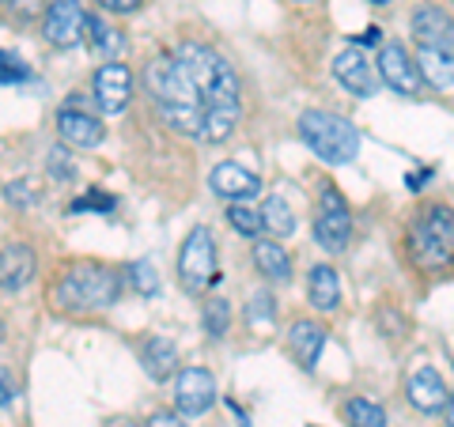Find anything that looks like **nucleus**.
<instances>
[{
	"label": "nucleus",
	"instance_id": "38",
	"mask_svg": "<svg viewBox=\"0 0 454 427\" xmlns=\"http://www.w3.org/2000/svg\"><path fill=\"white\" fill-rule=\"evenodd\" d=\"M428 178H432V170H417V175H405V186L409 190H420Z\"/></svg>",
	"mask_w": 454,
	"mask_h": 427
},
{
	"label": "nucleus",
	"instance_id": "39",
	"mask_svg": "<svg viewBox=\"0 0 454 427\" xmlns=\"http://www.w3.org/2000/svg\"><path fill=\"white\" fill-rule=\"evenodd\" d=\"M379 38H382V31H379V27H367V31L360 35V46H375Z\"/></svg>",
	"mask_w": 454,
	"mask_h": 427
},
{
	"label": "nucleus",
	"instance_id": "23",
	"mask_svg": "<svg viewBox=\"0 0 454 427\" xmlns=\"http://www.w3.org/2000/svg\"><path fill=\"white\" fill-rule=\"evenodd\" d=\"M254 265H258L269 280H280V283L292 280V258L277 242H258V246H254Z\"/></svg>",
	"mask_w": 454,
	"mask_h": 427
},
{
	"label": "nucleus",
	"instance_id": "16",
	"mask_svg": "<svg viewBox=\"0 0 454 427\" xmlns=\"http://www.w3.org/2000/svg\"><path fill=\"white\" fill-rule=\"evenodd\" d=\"M405 393L420 412H439V408H447V401H450L447 382L439 378L435 367H417V371L409 375V382H405Z\"/></svg>",
	"mask_w": 454,
	"mask_h": 427
},
{
	"label": "nucleus",
	"instance_id": "42",
	"mask_svg": "<svg viewBox=\"0 0 454 427\" xmlns=\"http://www.w3.org/2000/svg\"><path fill=\"white\" fill-rule=\"evenodd\" d=\"M0 345H4V322H0Z\"/></svg>",
	"mask_w": 454,
	"mask_h": 427
},
{
	"label": "nucleus",
	"instance_id": "31",
	"mask_svg": "<svg viewBox=\"0 0 454 427\" xmlns=\"http://www.w3.org/2000/svg\"><path fill=\"white\" fill-rule=\"evenodd\" d=\"M8 16L12 19H16L20 27H27V23H31V19H38L42 16V12H46V0H8Z\"/></svg>",
	"mask_w": 454,
	"mask_h": 427
},
{
	"label": "nucleus",
	"instance_id": "30",
	"mask_svg": "<svg viewBox=\"0 0 454 427\" xmlns=\"http://www.w3.org/2000/svg\"><path fill=\"white\" fill-rule=\"evenodd\" d=\"M129 280H133V288H137L140 295H155V291H160V276H155V265H152V261L129 265Z\"/></svg>",
	"mask_w": 454,
	"mask_h": 427
},
{
	"label": "nucleus",
	"instance_id": "36",
	"mask_svg": "<svg viewBox=\"0 0 454 427\" xmlns=\"http://www.w3.org/2000/svg\"><path fill=\"white\" fill-rule=\"evenodd\" d=\"M148 427H190V423L182 420L178 412H155V416L148 420Z\"/></svg>",
	"mask_w": 454,
	"mask_h": 427
},
{
	"label": "nucleus",
	"instance_id": "14",
	"mask_svg": "<svg viewBox=\"0 0 454 427\" xmlns=\"http://www.w3.org/2000/svg\"><path fill=\"white\" fill-rule=\"evenodd\" d=\"M333 76H337V83H340V88H345L348 95H360V98H372V95H375V65L367 61V57H364L356 46H348V50L337 53Z\"/></svg>",
	"mask_w": 454,
	"mask_h": 427
},
{
	"label": "nucleus",
	"instance_id": "26",
	"mask_svg": "<svg viewBox=\"0 0 454 427\" xmlns=\"http://www.w3.org/2000/svg\"><path fill=\"white\" fill-rule=\"evenodd\" d=\"M227 220H231V227L239 235H250V238H258L265 231L262 208H250V205H231V208H227Z\"/></svg>",
	"mask_w": 454,
	"mask_h": 427
},
{
	"label": "nucleus",
	"instance_id": "19",
	"mask_svg": "<svg viewBox=\"0 0 454 427\" xmlns=\"http://www.w3.org/2000/svg\"><path fill=\"white\" fill-rule=\"evenodd\" d=\"M140 360H145V371H148L155 382H163L170 371H175V363H178V348L170 345L167 337H148L145 345H140Z\"/></svg>",
	"mask_w": 454,
	"mask_h": 427
},
{
	"label": "nucleus",
	"instance_id": "18",
	"mask_svg": "<svg viewBox=\"0 0 454 427\" xmlns=\"http://www.w3.org/2000/svg\"><path fill=\"white\" fill-rule=\"evenodd\" d=\"M288 348H292L295 360H300L303 371H315L318 355L325 348V330H322V325H315V322H295L288 330Z\"/></svg>",
	"mask_w": 454,
	"mask_h": 427
},
{
	"label": "nucleus",
	"instance_id": "28",
	"mask_svg": "<svg viewBox=\"0 0 454 427\" xmlns=\"http://www.w3.org/2000/svg\"><path fill=\"white\" fill-rule=\"evenodd\" d=\"M227 325H231V307L227 299H208L205 303V333L208 337H227Z\"/></svg>",
	"mask_w": 454,
	"mask_h": 427
},
{
	"label": "nucleus",
	"instance_id": "9",
	"mask_svg": "<svg viewBox=\"0 0 454 427\" xmlns=\"http://www.w3.org/2000/svg\"><path fill=\"white\" fill-rule=\"evenodd\" d=\"M216 401V378L205 367H186L175 378V405L182 416H205Z\"/></svg>",
	"mask_w": 454,
	"mask_h": 427
},
{
	"label": "nucleus",
	"instance_id": "13",
	"mask_svg": "<svg viewBox=\"0 0 454 427\" xmlns=\"http://www.w3.org/2000/svg\"><path fill=\"white\" fill-rule=\"evenodd\" d=\"M413 38L420 42V50H454V19L439 4H420L413 12Z\"/></svg>",
	"mask_w": 454,
	"mask_h": 427
},
{
	"label": "nucleus",
	"instance_id": "29",
	"mask_svg": "<svg viewBox=\"0 0 454 427\" xmlns=\"http://www.w3.org/2000/svg\"><path fill=\"white\" fill-rule=\"evenodd\" d=\"M273 318H277L273 295H269V291H254L250 303H247V322L250 325H273Z\"/></svg>",
	"mask_w": 454,
	"mask_h": 427
},
{
	"label": "nucleus",
	"instance_id": "17",
	"mask_svg": "<svg viewBox=\"0 0 454 427\" xmlns=\"http://www.w3.org/2000/svg\"><path fill=\"white\" fill-rule=\"evenodd\" d=\"M35 280V253L27 242H8L0 250V288L4 291H23Z\"/></svg>",
	"mask_w": 454,
	"mask_h": 427
},
{
	"label": "nucleus",
	"instance_id": "10",
	"mask_svg": "<svg viewBox=\"0 0 454 427\" xmlns=\"http://www.w3.org/2000/svg\"><path fill=\"white\" fill-rule=\"evenodd\" d=\"M379 80L387 83V88H394L397 95H417L420 91V68L417 61L409 57L405 46H397V42H387V46L379 50Z\"/></svg>",
	"mask_w": 454,
	"mask_h": 427
},
{
	"label": "nucleus",
	"instance_id": "15",
	"mask_svg": "<svg viewBox=\"0 0 454 427\" xmlns=\"http://www.w3.org/2000/svg\"><path fill=\"white\" fill-rule=\"evenodd\" d=\"M208 186L216 190L220 197H227L231 205H239V201H247V197H258L262 182H258V175H250L247 167H239V163H220V167H212Z\"/></svg>",
	"mask_w": 454,
	"mask_h": 427
},
{
	"label": "nucleus",
	"instance_id": "20",
	"mask_svg": "<svg viewBox=\"0 0 454 427\" xmlns=\"http://www.w3.org/2000/svg\"><path fill=\"white\" fill-rule=\"evenodd\" d=\"M307 295H310V307L337 310V303H340V283H337V273H333L330 265H315V268H310Z\"/></svg>",
	"mask_w": 454,
	"mask_h": 427
},
{
	"label": "nucleus",
	"instance_id": "7",
	"mask_svg": "<svg viewBox=\"0 0 454 427\" xmlns=\"http://www.w3.org/2000/svg\"><path fill=\"white\" fill-rule=\"evenodd\" d=\"M315 238H318V246L330 250V253H340L352 238L348 201L333 186L322 190V205H318V216H315Z\"/></svg>",
	"mask_w": 454,
	"mask_h": 427
},
{
	"label": "nucleus",
	"instance_id": "44",
	"mask_svg": "<svg viewBox=\"0 0 454 427\" xmlns=\"http://www.w3.org/2000/svg\"><path fill=\"white\" fill-rule=\"evenodd\" d=\"M375 4H387V0H375Z\"/></svg>",
	"mask_w": 454,
	"mask_h": 427
},
{
	"label": "nucleus",
	"instance_id": "11",
	"mask_svg": "<svg viewBox=\"0 0 454 427\" xmlns=\"http://www.w3.org/2000/svg\"><path fill=\"white\" fill-rule=\"evenodd\" d=\"M95 103L103 113H121L125 106H129V95H133V73L118 61L103 65L95 73Z\"/></svg>",
	"mask_w": 454,
	"mask_h": 427
},
{
	"label": "nucleus",
	"instance_id": "4",
	"mask_svg": "<svg viewBox=\"0 0 454 427\" xmlns=\"http://www.w3.org/2000/svg\"><path fill=\"white\" fill-rule=\"evenodd\" d=\"M300 140L330 167L352 163V159H356V151H360V129L348 118L330 113V110H307V113H300Z\"/></svg>",
	"mask_w": 454,
	"mask_h": 427
},
{
	"label": "nucleus",
	"instance_id": "3",
	"mask_svg": "<svg viewBox=\"0 0 454 427\" xmlns=\"http://www.w3.org/2000/svg\"><path fill=\"white\" fill-rule=\"evenodd\" d=\"M121 295V276L114 268L98 265V261H76L68 265L61 280L53 288V303L61 310H76V314H88V310H106L118 303Z\"/></svg>",
	"mask_w": 454,
	"mask_h": 427
},
{
	"label": "nucleus",
	"instance_id": "21",
	"mask_svg": "<svg viewBox=\"0 0 454 427\" xmlns=\"http://www.w3.org/2000/svg\"><path fill=\"white\" fill-rule=\"evenodd\" d=\"M88 42H91V50L103 57V61H118V57L125 53V38L118 27H110L106 19H98V16H88Z\"/></svg>",
	"mask_w": 454,
	"mask_h": 427
},
{
	"label": "nucleus",
	"instance_id": "37",
	"mask_svg": "<svg viewBox=\"0 0 454 427\" xmlns=\"http://www.w3.org/2000/svg\"><path fill=\"white\" fill-rule=\"evenodd\" d=\"M106 12H133V8H140V0H98Z\"/></svg>",
	"mask_w": 454,
	"mask_h": 427
},
{
	"label": "nucleus",
	"instance_id": "40",
	"mask_svg": "<svg viewBox=\"0 0 454 427\" xmlns=\"http://www.w3.org/2000/svg\"><path fill=\"white\" fill-rule=\"evenodd\" d=\"M443 412H447V427H454V393H450V401H447Z\"/></svg>",
	"mask_w": 454,
	"mask_h": 427
},
{
	"label": "nucleus",
	"instance_id": "5",
	"mask_svg": "<svg viewBox=\"0 0 454 427\" xmlns=\"http://www.w3.org/2000/svg\"><path fill=\"white\" fill-rule=\"evenodd\" d=\"M409 246H413L417 261L424 268L450 265L454 261V212L450 208H424L413 223Z\"/></svg>",
	"mask_w": 454,
	"mask_h": 427
},
{
	"label": "nucleus",
	"instance_id": "27",
	"mask_svg": "<svg viewBox=\"0 0 454 427\" xmlns=\"http://www.w3.org/2000/svg\"><path fill=\"white\" fill-rule=\"evenodd\" d=\"M46 170L53 182H73L76 178V155H68V144H57L46 151Z\"/></svg>",
	"mask_w": 454,
	"mask_h": 427
},
{
	"label": "nucleus",
	"instance_id": "24",
	"mask_svg": "<svg viewBox=\"0 0 454 427\" xmlns=\"http://www.w3.org/2000/svg\"><path fill=\"white\" fill-rule=\"evenodd\" d=\"M262 220H265V231L273 235H292L295 231V216L284 197H269V201L262 205Z\"/></svg>",
	"mask_w": 454,
	"mask_h": 427
},
{
	"label": "nucleus",
	"instance_id": "25",
	"mask_svg": "<svg viewBox=\"0 0 454 427\" xmlns=\"http://www.w3.org/2000/svg\"><path fill=\"white\" fill-rule=\"evenodd\" d=\"M345 420L348 427H387V412L375 401H367V397H352L345 405Z\"/></svg>",
	"mask_w": 454,
	"mask_h": 427
},
{
	"label": "nucleus",
	"instance_id": "2",
	"mask_svg": "<svg viewBox=\"0 0 454 427\" xmlns=\"http://www.w3.org/2000/svg\"><path fill=\"white\" fill-rule=\"evenodd\" d=\"M145 88L152 95L155 110H160V118L175 133H186V136L205 133V98L175 53L155 57L145 68Z\"/></svg>",
	"mask_w": 454,
	"mask_h": 427
},
{
	"label": "nucleus",
	"instance_id": "12",
	"mask_svg": "<svg viewBox=\"0 0 454 427\" xmlns=\"http://www.w3.org/2000/svg\"><path fill=\"white\" fill-rule=\"evenodd\" d=\"M57 133H61V140L68 148H98L103 144V121L95 118V113H88L83 106H61L57 110Z\"/></svg>",
	"mask_w": 454,
	"mask_h": 427
},
{
	"label": "nucleus",
	"instance_id": "33",
	"mask_svg": "<svg viewBox=\"0 0 454 427\" xmlns=\"http://www.w3.org/2000/svg\"><path fill=\"white\" fill-rule=\"evenodd\" d=\"M20 80H31V68H27L20 57L4 53V61H0V83H20Z\"/></svg>",
	"mask_w": 454,
	"mask_h": 427
},
{
	"label": "nucleus",
	"instance_id": "34",
	"mask_svg": "<svg viewBox=\"0 0 454 427\" xmlns=\"http://www.w3.org/2000/svg\"><path fill=\"white\" fill-rule=\"evenodd\" d=\"M4 197H8V205H20V208H31L35 205V193L27 190V182H12V186L4 190Z\"/></svg>",
	"mask_w": 454,
	"mask_h": 427
},
{
	"label": "nucleus",
	"instance_id": "43",
	"mask_svg": "<svg viewBox=\"0 0 454 427\" xmlns=\"http://www.w3.org/2000/svg\"><path fill=\"white\" fill-rule=\"evenodd\" d=\"M0 61H4V50H0Z\"/></svg>",
	"mask_w": 454,
	"mask_h": 427
},
{
	"label": "nucleus",
	"instance_id": "32",
	"mask_svg": "<svg viewBox=\"0 0 454 427\" xmlns=\"http://www.w3.org/2000/svg\"><path fill=\"white\" fill-rule=\"evenodd\" d=\"M88 208H95V212H103V216H106V212L114 208V197H110V193H98V190H88V193L80 197V201L68 205V212H73V216H76V212H88Z\"/></svg>",
	"mask_w": 454,
	"mask_h": 427
},
{
	"label": "nucleus",
	"instance_id": "22",
	"mask_svg": "<svg viewBox=\"0 0 454 427\" xmlns=\"http://www.w3.org/2000/svg\"><path fill=\"white\" fill-rule=\"evenodd\" d=\"M417 68L420 76L432 83V88H450L454 83V53H443V50H420L417 53Z\"/></svg>",
	"mask_w": 454,
	"mask_h": 427
},
{
	"label": "nucleus",
	"instance_id": "45",
	"mask_svg": "<svg viewBox=\"0 0 454 427\" xmlns=\"http://www.w3.org/2000/svg\"><path fill=\"white\" fill-rule=\"evenodd\" d=\"M303 4H310V0H303Z\"/></svg>",
	"mask_w": 454,
	"mask_h": 427
},
{
	"label": "nucleus",
	"instance_id": "1",
	"mask_svg": "<svg viewBox=\"0 0 454 427\" xmlns=\"http://www.w3.org/2000/svg\"><path fill=\"white\" fill-rule=\"evenodd\" d=\"M178 61L182 68L190 73V80L197 83V91L205 98V133L201 140L208 144H220L235 133V121H239V80L231 73V65L212 50L201 46V42H186L178 46Z\"/></svg>",
	"mask_w": 454,
	"mask_h": 427
},
{
	"label": "nucleus",
	"instance_id": "35",
	"mask_svg": "<svg viewBox=\"0 0 454 427\" xmlns=\"http://www.w3.org/2000/svg\"><path fill=\"white\" fill-rule=\"evenodd\" d=\"M12 401H16V382H12L8 367H0V408L12 405Z\"/></svg>",
	"mask_w": 454,
	"mask_h": 427
},
{
	"label": "nucleus",
	"instance_id": "6",
	"mask_svg": "<svg viewBox=\"0 0 454 427\" xmlns=\"http://www.w3.org/2000/svg\"><path fill=\"white\" fill-rule=\"evenodd\" d=\"M178 276L186 291H205L220 280V265H216V242H212L208 227H193L186 235V246L178 253Z\"/></svg>",
	"mask_w": 454,
	"mask_h": 427
},
{
	"label": "nucleus",
	"instance_id": "41",
	"mask_svg": "<svg viewBox=\"0 0 454 427\" xmlns=\"http://www.w3.org/2000/svg\"><path fill=\"white\" fill-rule=\"evenodd\" d=\"M114 427H137V423H129V420H118V423H114Z\"/></svg>",
	"mask_w": 454,
	"mask_h": 427
},
{
	"label": "nucleus",
	"instance_id": "8",
	"mask_svg": "<svg viewBox=\"0 0 454 427\" xmlns=\"http://www.w3.org/2000/svg\"><path fill=\"white\" fill-rule=\"evenodd\" d=\"M42 35H46L50 46H61V50L88 38V16H83L80 0H53L46 12V23H42Z\"/></svg>",
	"mask_w": 454,
	"mask_h": 427
}]
</instances>
